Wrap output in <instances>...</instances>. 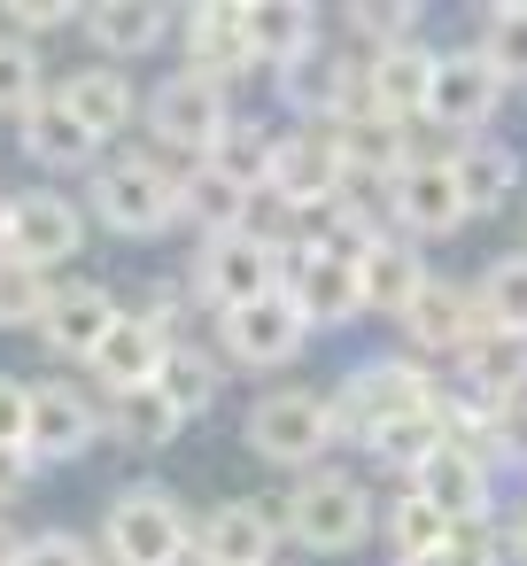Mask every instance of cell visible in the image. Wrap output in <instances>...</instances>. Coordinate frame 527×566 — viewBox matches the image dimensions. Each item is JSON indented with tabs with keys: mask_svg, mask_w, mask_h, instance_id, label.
<instances>
[{
	"mask_svg": "<svg viewBox=\"0 0 527 566\" xmlns=\"http://www.w3.org/2000/svg\"><path fill=\"white\" fill-rule=\"evenodd\" d=\"M396 566H450V551H426V558H396Z\"/></svg>",
	"mask_w": 527,
	"mask_h": 566,
	"instance_id": "cell-49",
	"label": "cell"
},
{
	"mask_svg": "<svg viewBox=\"0 0 527 566\" xmlns=\"http://www.w3.org/2000/svg\"><path fill=\"white\" fill-rule=\"evenodd\" d=\"M450 187H457L465 226H473V218H496V210L519 195V148H512V140H496V133L457 140V148H450Z\"/></svg>",
	"mask_w": 527,
	"mask_h": 566,
	"instance_id": "cell-22",
	"label": "cell"
},
{
	"mask_svg": "<svg viewBox=\"0 0 527 566\" xmlns=\"http://www.w3.org/2000/svg\"><path fill=\"white\" fill-rule=\"evenodd\" d=\"M17 148H24L40 171H94V164H102V140L71 117V102H63V94L32 102V109L17 117Z\"/></svg>",
	"mask_w": 527,
	"mask_h": 566,
	"instance_id": "cell-25",
	"label": "cell"
},
{
	"mask_svg": "<svg viewBox=\"0 0 527 566\" xmlns=\"http://www.w3.org/2000/svg\"><path fill=\"white\" fill-rule=\"evenodd\" d=\"M434 63L442 48L419 32V40H396L380 55H365V109L396 117V125H426V102H434Z\"/></svg>",
	"mask_w": 527,
	"mask_h": 566,
	"instance_id": "cell-18",
	"label": "cell"
},
{
	"mask_svg": "<svg viewBox=\"0 0 527 566\" xmlns=\"http://www.w3.org/2000/svg\"><path fill=\"white\" fill-rule=\"evenodd\" d=\"M396 334H403L411 357H426V365H457V349L481 334V303H473L465 280H442V272H434V280L411 295V311L396 318Z\"/></svg>",
	"mask_w": 527,
	"mask_h": 566,
	"instance_id": "cell-17",
	"label": "cell"
},
{
	"mask_svg": "<svg viewBox=\"0 0 527 566\" xmlns=\"http://www.w3.org/2000/svg\"><path fill=\"white\" fill-rule=\"evenodd\" d=\"M17 566H102V543H86L71 527H40V535H24V558Z\"/></svg>",
	"mask_w": 527,
	"mask_h": 566,
	"instance_id": "cell-44",
	"label": "cell"
},
{
	"mask_svg": "<svg viewBox=\"0 0 527 566\" xmlns=\"http://www.w3.org/2000/svg\"><path fill=\"white\" fill-rule=\"evenodd\" d=\"M380 535H388V558H426V551H450L457 543V527L426 504V496H388V512H380Z\"/></svg>",
	"mask_w": 527,
	"mask_h": 566,
	"instance_id": "cell-36",
	"label": "cell"
},
{
	"mask_svg": "<svg viewBox=\"0 0 527 566\" xmlns=\"http://www.w3.org/2000/svg\"><path fill=\"white\" fill-rule=\"evenodd\" d=\"M78 32H86V48H94V63H140V55H156L179 24H171V9L164 0H102V9H86L78 17Z\"/></svg>",
	"mask_w": 527,
	"mask_h": 566,
	"instance_id": "cell-21",
	"label": "cell"
},
{
	"mask_svg": "<svg viewBox=\"0 0 527 566\" xmlns=\"http://www.w3.org/2000/svg\"><path fill=\"white\" fill-rule=\"evenodd\" d=\"M450 380H465V388H473V396H488V403H504V396H527V334L481 326V334L457 349Z\"/></svg>",
	"mask_w": 527,
	"mask_h": 566,
	"instance_id": "cell-29",
	"label": "cell"
},
{
	"mask_svg": "<svg viewBox=\"0 0 527 566\" xmlns=\"http://www.w3.org/2000/svg\"><path fill=\"white\" fill-rule=\"evenodd\" d=\"M102 434L109 427H102V403L86 388H71V380H40L32 388V434H24V450L40 465H78Z\"/></svg>",
	"mask_w": 527,
	"mask_h": 566,
	"instance_id": "cell-19",
	"label": "cell"
},
{
	"mask_svg": "<svg viewBox=\"0 0 527 566\" xmlns=\"http://www.w3.org/2000/svg\"><path fill=\"white\" fill-rule=\"evenodd\" d=\"M504 535H512V558L527 566V496H519V512H512V527H504Z\"/></svg>",
	"mask_w": 527,
	"mask_h": 566,
	"instance_id": "cell-48",
	"label": "cell"
},
{
	"mask_svg": "<svg viewBox=\"0 0 527 566\" xmlns=\"http://www.w3.org/2000/svg\"><path fill=\"white\" fill-rule=\"evenodd\" d=\"M488 458H496V473H527V396H504L496 411H488Z\"/></svg>",
	"mask_w": 527,
	"mask_h": 566,
	"instance_id": "cell-43",
	"label": "cell"
},
{
	"mask_svg": "<svg viewBox=\"0 0 527 566\" xmlns=\"http://www.w3.org/2000/svg\"><path fill=\"white\" fill-rule=\"evenodd\" d=\"M457 226H465V210H457V187H450V156H411L403 179H396V233L442 241Z\"/></svg>",
	"mask_w": 527,
	"mask_h": 566,
	"instance_id": "cell-24",
	"label": "cell"
},
{
	"mask_svg": "<svg viewBox=\"0 0 527 566\" xmlns=\"http://www.w3.org/2000/svg\"><path fill=\"white\" fill-rule=\"evenodd\" d=\"M341 179H349V164L334 148V125H295V133H280V156H272V187L264 195H280L295 218H310V210H326L341 195Z\"/></svg>",
	"mask_w": 527,
	"mask_h": 566,
	"instance_id": "cell-16",
	"label": "cell"
},
{
	"mask_svg": "<svg viewBox=\"0 0 527 566\" xmlns=\"http://www.w3.org/2000/svg\"><path fill=\"white\" fill-rule=\"evenodd\" d=\"M40 473H48V465H40L32 450H17V442H0V512H9V504H24V496L40 489Z\"/></svg>",
	"mask_w": 527,
	"mask_h": 566,
	"instance_id": "cell-46",
	"label": "cell"
},
{
	"mask_svg": "<svg viewBox=\"0 0 527 566\" xmlns=\"http://www.w3.org/2000/svg\"><path fill=\"white\" fill-rule=\"evenodd\" d=\"M280 133H287V125H272V117H241V109H233V125H225V140H218V156H210V164H218L225 179H241L249 195H264V187H272Z\"/></svg>",
	"mask_w": 527,
	"mask_h": 566,
	"instance_id": "cell-34",
	"label": "cell"
},
{
	"mask_svg": "<svg viewBox=\"0 0 527 566\" xmlns=\"http://www.w3.org/2000/svg\"><path fill=\"white\" fill-rule=\"evenodd\" d=\"M473 303H481V326L527 334V249H504V256L473 280Z\"/></svg>",
	"mask_w": 527,
	"mask_h": 566,
	"instance_id": "cell-37",
	"label": "cell"
},
{
	"mask_svg": "<svg viewBox=\"0 0 527 566\" xmlns=\"http://www.w3.org/2000/svg\"><path fill=\"white\" fill-rule=\"evenodd\" d=\"M272 86H280V109H287L295 125H341V117L365 102V55L318 40V48H310L303 63H287Z\"/></svg>",
	"mask_w": 527,
	"mask_h": 566,
	"instance_id": "cell-14",
	"label": "cell"
},
{
	"mask_svg": "<svg viewBox=\"0 0 527 566\" xmlns=\"http://www.w3.org/2000/svg\"><path fill=\"white\" fill-rule=\"evenodd\" d=\"M341 32H349V55H380V48H396V40H419V9L349 0V9H341Z\"/></svg>",
	"mask_w": 527,
	"mask_h": 566,
	"instance_id": "cell-40",
	"label": "cell"
},
{
	"mask_svg": "<svg viewBox=\"0 0 527 566\" xmlns=\"http://www.w3.org/2000/svg\"><path fill=\"white\" fill-rule=\"evenodd\" d=\"M102 566H194V512L164 481H125L102 504Z\"/></svg>",
	"mask_w": 527,
	"mask_h": 566,
	"instance_id": "cell-3",
	"label": "cell"
},
{
	"mask_svg": "<svg viewBox=\"0 0 527 566\" xmlns=\"http://www.w3.org/2000/svg\"><path fill=\"white\" fill-rule=\"evenodd\" d=\"M102 427H109V442H133V450H164V442L187 434L179 403H171L156 380H148V388H117V396H102Z\"/></svg>",
	"mask_w": 527,
	"mask_h": 566,
	"instance_id": "cell-31",
	"label": "cell"
},
{
	"mask_svg": "<svg viewBox=\"0 0 527 566\" xmlns=\"http://www.w3.org/2000/svg\"><path fill=\"white\" fill-rule=\"evenodd\" d=\"M280 543H287V504H280V489H264V496H218L210 512H194V558H218V566H272Z\"/></svg>",
	"mask_w": 527,
	"mask_h": 566,
	"instance_id": "cell-11",
	"label": "cell"
},
{
	"mask_svg": "<svg viewBox=\"0 0 527 566\" xmlns=\"http://www.w3.org/2000/svg\"><path fill=\"white\" fill-rule=\"evenodd\" d=\"M504 71L473 48V40H457V48H442V63H434V102H426V125L434 133H450V140H481V125H496V109H504Z\"/></svg>",
	"mask_w": 527,
	"mask_h": 566,
	"instance_id": "cell-8",
	"label": "cell"
},
{
	"mask_svg": "<svg viewBox=\"0 0 527 566\" xmlns=\"http://www.w3.org/2000/svg\"><path fill=\"white\" fill-rule=\"evenodd\" d=\"M187 287L202 295V311L218 318V311H241V303H264V295H280V241H264V233H210L202 249H194V264H187Z\"/></svg>",
	"mask_w": 527,
	"mask_h": 566,
	"instance_id": "cell-7",
	"label": "cell"
},
{
	"mask_svg": "<svg viewBox=\"0 0 527 566\" xmlns=\"http://www.w3.org/2000/svg\"><path fill=\"white\" fill-rule=\"evenodd\" d=\"M78 17L86 9H71V0H9V9H0V32L24 40V48H40L55 32H78Z\"/></svg>",
	"mask_w": 527,
	"mask_h": 566,
	"instance_id": "cell-42",
	"label": "cell"
},
{
	"mask_svg": "<svg viewBox=\"0 0 527 566\" xmlns=\"http://www.w3.org/2000/svg\"><path fill=\"white\" fill-rule=\"evenodd\" d=\"M63 102H71V117L94 133V140H117V133H133L140 125V86H133V71H117V63H78L63 86H55Z\"/></svg>",
	"mask_w": 527,
	"mask_h": 566,
	"instance_id": "cell-23",
	"label": "cell"
},
{
	"mask_svg": "<svg viewBox=\"0 0 527 566\" xmlns=\"http://www.w3.org/2000/svg\"><path fill=\"white\" fill-rule=\"evenodd\" d=\"M55 303V280L32 272V264H9L0 256V334H17V326H40Z\"/></svg>",
	"mask_w": 527,
	"mask_h": 566,
	"instance_id": "cell-41",
	"label": "cell"
},
{
	"mask_svg": "<svg viewBox=\"0 0 527 566\" xmlns=\"http://www.w3.org/2000/svg\"><path fill=\"white\" fill-rule=\"evenodd\" d=\"M86 249V210L55 187H24L9 195V233H0V256L9 264H32V272H55Z\"/></svg>",
	"mask_w": 527,
	"mask_h": 566,
	"instance_id": "cell-12",
	"label": "cell"
},
{
	"mask_svg": "<svg viewBox=\"0 0 527 566\" xmlns=\"http://www.w3.org/2000/svg\"><path fill=\"white\" fill-rule=\"evenodd\" d=\"M117 318H125V303H117L102 280H55V303H48V318H40V342H48L63 365H94V349L117 334Z\"/></svg>",
	"mask_w": 527,
	"mask_h": 566,
	"instance_id": "cell-20",
	"label": "cell"
},
{
	"mask_svg": "<svg viewBox=\"0 0 527 566\" xmlns=\"http://www.w3.org/2000/svg\"><path fill=\"white\" fill-rule=\"evenodd\" d=\"M450 566H512V535L504 527H457Z\"/></svg>",
	"mask_w": 527,
	"mask_h": 566,
	"instance_id": "cell-45",
	"label": "cell"
},
{
	"mask_svg": "<svg viewBox=\"0 0 527 566\" xmlns=\"http://www.w3.org/2000/svg\"><path fill=\"white\" fill-rule=\"evenodd\" d=\"M179 71L210 78V86H241L256 71V48H249V0H194L179 17Z\"/></svg>",
	"mask_w": 527,
	"mask_h": 566,
	"instance_id": "cell-13",
	"label": "cell"
},
{
	"mask_svg": "<svg viewBox=\"0 0 527 566\" xmlns=\"http://www.w3.org/2000/svg\"><path fill=\"white\" fill-rule=\"evenodd\" d=\"M450 442V427H442V411H411V419H396V427H380L372 442H365V458L380 465V473H396V481H411L434 450Z\"/></svg>",
	"mask_w": 527,
	"mask_h": 566,
	"instance_id": "cell-35",
	"label": "cell"
},
{
	"mask_svg": "<svg viewBox=\"0 0 527 566\" xmlns=\"http://www.w3.org/2000/svg\"><path fill=\"white\" fill-rule=\"evenodd\" d=\"M357 280H365V318H403L411 295H419L434 272H426V249H419L411 233H380V241L365 249Z\"/></svg>",
	"mask_w": 527,
	"mask_h": 566,
	"instance_id": "cell-26",
	"label": "cell"
},
{
	"mask_svg": "<svg viewBox=\"0 0 527 566\" xmlns=\"http://www.w3.org/2000/svg\"><path fill=\"white\" fill-rule=\"evenodd\" d=\"M225 125H233V94L210 86V78H194V71H164V78L148 86V102H140L148 148L187 156V164H210L218 140H225Z\"/></svg>",
	"mask_w": 527,
	"mask_h": 566,
	"instance_id": "cell-6",
	"label": "cell"
},
{
	"mask_svg": "<svg viewBox=\"0 0 527 566\" xmlns=\"http://www.w3.org/2000/svg\"><path fill=\"white\" fill-rule=\"evenodd\" d=\"M318 40H326V24H318L310 0H249V48H256V71L280 78V71L303 63Z\"/></svg>",
	"mask_w": 527,
	"mask_h": 566,
	"instance_id": "cell-27",
	"label": "cell"
},
{
	"mask_svg": "<svg viewBox=\"0 0 527 566\" xmlns=\"http://www.w3.org/2000/svg\"><path fill=\"white\" fill-rule=\"evenodd\" d=\"M164 357H171V342H164L140 311H125L117 334L94 349V380H102V396H117V388H148V380L164 373Z\"/></svg>",
	"mask_w": 527,
	"mask_h": 566,
	"instance_id": "cell-30",
	"label": "cell"
},
{
	"mask_svg": "<svg viewBox=\"0 0 527 566\" xmlns=\"http://www.w3.org/2000/svg\"><path fill=\"white\" fill-rule=\"evenodd\" d=\"M48 94H55V86H48V55L0 32V117H24V109L48 102Z\"/></svg>",
	"mask_w": 527,
	"mask_h": 566,
	"instance_id": "cell-39",
	"label": "cell"
},
{
	"mask_svg": "<svg viewBox=\"0 0 527 566\" xmlns=\"http://www.w3.org/2000/svg\"><path fill=\"white\" fill-rule=\"evenodd\" d=\"M403 489L426 496L450 527H496V458H488L481 442H457V434H450Z\"/></svg>",
	"mask_w": 527,
	"mask_h": 566,
	"instance_id": "cell-10",
	"label": "cell"
},
{
	"mask_svg": "<svg viewBox=\"0 0 527 566\" xmlns=\"http://www.w3.org/2000/svg\"><path fill=\"white\" fill-rule=\"evenodd\" d=\"M280 504H287V535H295L303 551H318V558H341V551H357V543L380 527L372 481H365V473H349V465L295 473V481L280 489Z\"/></svg>",
	"mask_w": 527,
	"mask_h": 566,
	"instance_id": "cell-5",
	"label": "cell"
},
{
	"mask_svg": "<svg viewBox=\"0 0 527 566\" xmlns=\"http://www.w3.org/2000/svg\"><path fill=\"white\" fill-rule=\"evenodd\" d=\"M249 210H256V195H249L241 179H225L218 164H194L187 187H179V218H187L202 241H210V233H241Z\"/></svg>",
	"mask_w": 527,
	"mask_h": 566,
	"instance_id": "cell-33",
	"label": "cell"
},
{
	"mask_svg": "<svg viewBox=\"0 0 527 566\" xmlns=\"http://www.w3.org/2000/svg\"><path fill=\"white\" fill-rule=\"evenodd\" d=\"M473 48L504 71V86H527V0H496V9H481Z\"/></svg>",
	"mask_w": 527,
	"mask_h": 566,
	"instance_id": "cell-38",
	"label": "cell"
},
{
	"mask_svg": "<svg viewBox=\"0 0 527 566\" xmlns=\"http://www.w3.org/2000/svg\"><path fill=\"white\" fill-rule=\"evenodd\" d=\"M326 396H334L341 442L365 450L380 427H396V419H411V411H434V403H442V373H434L426 357H411V349H380V357L349 365Z\"/></svg>",
	"mask_w": 527,
	"mask_h": 566,
	"instance_id": "cell-2",
	"label": "cell"
},
{
	"mask_svg": "<svg viewBox=\"0 0 527 566\" xmlns=\"http://www.w3.org/2000/svg\"><path fill=\"white\" fill-rule=\"evenodd\" d=\"M310 349V318L295 311V295H264V303H241V311H218V357L241 365V373H280Z\"/></svg>",
	"mask_w": 527,
	"mask_h": 566,
	"instance_id": "cell-9",
	"label": "cell"
},
{
	"mask_svg": "<svg viewBox=\"0 0 527 566\" xmlns=\"http://www.w3.org/2000/svg\"><path fill=\"white\" fill-rule=\"evenodd\" d=\"M187 156H164V148H133V156H109L94 164L86 179V218L125 233V241H156L171 218H179V187H187Z\"/></svg>",
	"mask_w": 527,
	"mask_h": 566,
	"instance_id": "cell-1",
	"label": "cell"
},
{
	"mask_svg": "<svg viewBox=\"0 0 527 566\" xmlns=\"http://www.w3.org/2000/svg\"><path fill=\"white\" fill-rule=\"evenodd\" d=\"M156 388L179 403V419H187V427H194L202 411H218V396H225V357H218V342H171V357H164Z\"/></svg>",
	"mask_w": 527,
	"mask_h": 566,
	"instance_id": "cell-32",
	"label": "cell"
},
{
	"mask_svg": "<svg viewBox=\"0 0 527 566\" xmlns=\"http://www.w3.org/2000/svg\"><path fill=\"white\" fill-rule=\"evenodd\" d=\"M280 287L295 295V311L310 318V334H334V326H357V318H365V280H357V264L318 256V249H303V241L280 249Z\"/></svg>",
	"mask_w": 527,
	"mask_h": 566,
	"instance_id": "cell-15",
	"label": "cell"
},
{
	"mask_svg": "<svg viewBox=\"0 0 527 566\" xmlns=\"http://www.w3.org/2000/svg\"><path fill=\"white\" fill-rule=\"evenodd\" d=\"M0 233H9V195H0Z\"/></svg>",
	"mask_w": 527,
	"mask_h": 566,
	"instance_id": "cell-50",
	"label": "cell"
},
{
	"mask_svg": "<svg viewBox=\"0 0 527 566\" xmlns=\"http://www.w3.org/2000/svg\"><path fill=\"white\" fill-rule=\"evenodd\" d=\"M241 434H249V450H256L264 465H280V473H318V465L334 458V442H341L334 396H326V388H303V380L264 388V396L249 403Z\"/></svg>",
	"mask_w": 527,
	"mask_h": 566,
	"instance_id": "cell-4",
	"label": "cell"
},
{
	"mask_svg": "<svg viewBox=\"0 0 527 566\" xmlns=\"http://www.w3.org/2000/svg\"><path fill=\"white\" fill-rule=\"evenodd\" d=\"M411 133H419V125H396V117H380V109L357 102V109L334 125V148H341V164L365 171V179H403V164H411Z\"/></svg>",
	"mask_w": 527,
	"mask_h": 566,
	"instance_id": "cell-28",
	"label": "cell"
},
{
	"mask_svg": "<svg viewBox=\"0 0 527 566\" xmlns=\"http://www.w3.org/2000/svg\"><path fill=\"white\" fill-rule=\"evenodd\" d=\"M194 566H218V558H194Z\"/></svg>",
	"mask_w": 527,
	"mask_h": 566,
	"instance_id": "cell-51",
	"label": "cell"
},
{
	"mask_svg": "<svg viewBox=\"0 0 527 566\" xmlns=\"http://www.w3.org/2000/svg\"><path fill=\"white\" fill-rule=\"evenodd\" d=\"M24 434H32V388L0 373V442H17V450H24Z\"/></svg>",
	"mask_w": 527,
	"mask_h": 566,
	"instance_id": "cell-47",
	"label": "cell"
}]
</instances>
